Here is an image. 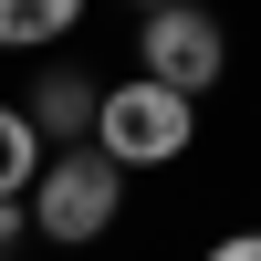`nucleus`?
I'll use <instances>...</instances> for the list:
<instances>
[{"instance_id":"nucleus-1","label":"nucleus","mask_w":261,"mask_h":261,"mask_svg":"<svg viewBox=\"0 0 261 261\" xmlns=\"http://www.w3.org/2000/svg\"><path fill=\"white\" fill-rule=\"evenodd\" d=\"M21 220H32L53 251H94L105 230L125 220V167L105 157L94 136H84V146H53L42 178H32V199H21Z\"/></svg>"},{"instance_id":"nucleus-2","label":"nucleus","mask_w":261,"mask_h":261,"mask_svg":"<svg viewBox=\"0 0 261 261\" xmlns=\"http://www.w3.org/2000/svg\"><path fill=\"white\" fill-rule=\"evenodd\" d=\"M94 146L136 178V167H178L188 146H199V94H178V84H157V73H125V84H105V105H94Z\"/></svg>"},{"instance_id":"nucleus-3","label":"nucleus","mask_w":261,"mask_h":261,"mask_svg":"<svg viewBox=\"0 0 261 261\" xmlns=\"http://www.w3.org/2000/svg\"><path fill=\"white\" fill-rule=\"evenodd\" d=\"M136 73L178 84V94H209V84L230 73V32H220V11H199V0L136 11Z\"/></svg>"},{"instance_id":"nucleus-4","label":"nucleus","mask_w":261,"mask_h":261,"mask_svg":"<svg viewBox=\"0 0 261 261\" xmlns=\"http://www.w3.org/2000/svg\"><path fill=\"white\" fill-rule=\"evenodd\" d=\"M94 105H105V84L84 73V63H42L32 94H21V115L42 125V146H84L94 136Z\"/></svg>"},{"instance_id":"nucleus-5","label":"nucleus","mask_w":261,"mask_h":261,"mask_svg":"<svg viewBox=\"0 0 261 261\" xmlns=\"http://www.w3.org/2000/svg\"><path fill=\"white\" fill-rule=\"evenodd\" d=\"M94 0H0V53H53V42L84 32Z\"/></svg>"},{"instance_id":"nucleus-6","label":"nucleus","mask_w":261,"mask_h":261,"mask_svg":"<svg viewBox=\"0 0 261 261\" xmlns=\"http://www.w3.org/2000/svg\"><path fill=\"white\" fill-rule=\"evenodd\" d=\"M42 157H53V146H42V125L21 115V105H0V209H21V199H32Z\"/></svg>"},{"instance_id":"nucleus-7","label":"nucleus","mask_w":261,"mask_h":261,"mask_svg":"<svg viewBox=\"0 0 261 261\" xmlns=\"http://www.w3.org/2000/svg\"><path fill=\"white\" fill-rule=\"evenodd\" d=\"M199 261H261V230H220V241H209Z\"/></svg>"},{"instance_id":"nucleus-8","label":"nucleus","mask_w":261,"mask_h":261,"mask_svg":"<svg viewBox=\"0 0 261 261\" xmlns=\"http://www.w3.org/2000/svg\"><path fill=\"white\" fill-rule=\"evenodd\" d=\"M11 241H21V209H0V261H11Z\"/></svg>"},{"instance_id":"nucleus-9","label":"nucleus","mask_w":261,"mask_h":261,"mask_svg":"<svg viewBox=\"0 0 261 261\" xmlns=\"http://www.w3.org/2000/svg\"><path fill=\"white\" fill-rule=\"evenodd\" d=\"M125 11H167V0H125Z\"/></svg>"}]
</instances>
